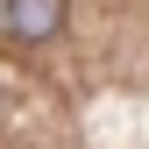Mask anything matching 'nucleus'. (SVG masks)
Masks as SVG:
<instances>
[{
	"label": "nucleus",
	"instance_id": "obj_1",
	"mask_svg": "<svg viewBox=\"0 0 149 149\" xmlns=\"http://www.w3.org/2000/svg\"><path fill=\"white\" fill-rule=\"evenodd\" d=\"M7 29L22 43H50L64 29V0H7Z\"/></svg>",
	"mask_w": 149,
	"mask_h": 149
}]
</instances>
